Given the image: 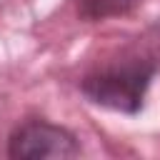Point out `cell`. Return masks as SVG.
Instances as JSON below:
<instances>
[{
    "mask_svg": "<svg viewBox=\"0 0 160 160\" xmlns=\"http://www.w3.org/2000/svg\"><path fill=\"white\" fill-rule=\"evenodd\" d=\"M75 10L82 20L98 22V20H108V18H118V15H128L130 10H135L142 0H72Z\"/></svg>",
    "mask_w": 160,
    "mask_h": 160,
    "instance_id": "obj_3",
    "label": "cell"
},
{
    "mask_svg": "<svg viewBox=\"0 0 160 160\" xmlns=\"http://www.w3.org/2000/svg\"><path fill=\"white\" fill-rule=\"evenodd\" d=\"M8 155L15 160H45V158L65 160L78 158L80 145L68 128L45 120H28L12 130L8 140Z\"/></svg>",
    "mask_w": 160,
    "mask_h": 160,
    "instance_id": "obj_2",
    "label": "cell"
},
{
    "mask_svg": "<svg viewBox=\"0 0 160 160\" xmlns=\"http://www.w3.org/2000/svg\"><path fill=\"white\" fill-rule=\"evenodd\" d=\"M152 75L155 65L150 60H132L90 72L88 78H82L80 90L90 102L100 108L135 115L145 102V92L150 88Z\"/></svg>",
    "mask_w": 160,
    "mask_h": 160,
    "instance_id": "obj_1",
    "label": "cell"
}]
</instances>
